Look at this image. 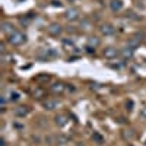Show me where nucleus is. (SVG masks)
Segmentation results:
<instances>
[{"instance_id":"ddd939ff","label":"nucleus","mask_w":146,"mask_h":146,"mask_svg":"<svg viewBox=\"0 0 146 146\" xmlns=\"http://www.w3.org/2000/svg\"><path fill=\"white\" fill-rule=\"evenodd\" d=\"M2 29H3V32H6L7 35H10L12 32H15L13 27H12L10 23H3V27H2Z\"/></svg>"},{"instance_id":"f257e3e1","label":"nucleus","mask_w":146,"mask_h":146,"mask_svg":"<svg viewBox=\"0 0 146 146\" xmlns=\"http://www.w3.org/2000/svg\"><path fill=\"white\" fill-rule=\"evenodd\" d=\"M7 41H9L12 45H22L23 42L27 41V35L22 34V32H19V31H15V32H12V34L9 35Z\"/></svg>"},{"instance_id":"1a4fd4ad","label":"nucleus","mask_w":146,"mask_h":146,"mask_svg":"<svg viewBox=\"0 0 146 146\" xmlns=\"http://www.w3.org/2000/svg\"><path fill=\"white\" fill-rule=\"evenodd\" d=\"M44 107H45L47 110H54V108L58 107V101H56V100H48V101L44 102Z\"/></svg>"},{"instance_id":"423d86ee","label":"nucleus","mask_w":146,"mask_h":146,"mask_svg":"<svg viewBox=\"0 0 146 146\" xmlns=\"http://www.w3.org/2000/svg\"><path fill=\"white\" fill-rule=\"evenodd\" d=\"M66 18H67L69 21L78 19V18H79V10H78V9H69L67 13H66Z\"/></svg>"},{"instance_id":"20e7f679","label":"nucleus","mask_w":146,"mask_h":146,"mask_svg":"<svg viewBox=\"0 0 146 146\" xmlns=\"http://www.w3.org/2000/svg\"><path fill=\"white\" fill-rule=\"evenodd\" d=\"M64 89H66V86L62 82H57V83L51 85V92H54V94H63Z\"/></svg>"},{"instance_id":"9d476101","label":"nucleus","mask_w":146,"mask_h":146,"mask_svg":"<svg viewBox=\"0 0 146 146\" xmlns=\"http://www.w3.org/2000/svg\"><path fill=\"white\" fill-rule=\"evenodd\" d=\"M110 7H111L114 12H118V10H121V7H123V3H121L120 0H113V2L110 3Z\"/></svg>"},{"instance_id":"7ed1b4c3","label":"nucleus","mask_w":146,"mask_h":146,"mask_svg":"<svg viewBox=\"0 0 146 146\" xmlns=\"http://www.w3.org/2000/svg\"><path fill=\"white\" fill-rule=\"evenodd\" d=\"M117 54H118V50L114 48V47H108L107 50L104 51V57L105 58H114V57H117Z\"/></svg>"},{"instance_id":"dca6fc26","label":"nucleus","mask_w":146,"mask_h":146,"mask_svg":"<svg viewBox=\"0 0 146 146\" xmlns=\"http://www.w3.org/2000/svg\"><path fill=\"white\" fill-rule=\"evenodd\" d=\"M10 100H13V101L19 100V94L18 92H10Z\"/></svg>"},{"instance_id":"f03ea898","label":"nucleus","mask_w":146,"mask_h":146,"mask_svg":"<svg viewBox=\"0 0 146 146\" xmlns=\"http://www.w3.org/2000/svg\"><path fill=\"white\" fill-rule=\"evenodd\" d=\"M47 31H48V34H51V35H60L62 31H63V28H62V25H58V23H53V25L48 27Z\"/></svg>"},{"instance_id":"9b49d317","label":"nucleus","mask_w":146,"mask_h":146,"mask_svg":"<svg viewBox=\"0 0 146 146\" xmlns=\"http://www.w3.org/2000/svg\"><path fill=\"white\" fill-rule=\"evenodd\" d=\"M56 123H57L60 127L66 126V124H67V117H66V115H57V117H56Z\"/></svg>"},{"instance_id":"f8f14e48","label":"nucleus","mask_w":146,"mask_h":146,"mask_svg":"<svg viewBox=\"0 0 146 146\" xmlns=\"http://www.w3.org/2000/svg\"><path fill=\"white\" fill-rule=\"evenodd\" d=\"M139 44H140V38H137V36H133V38L129 40V47L131 48H136Z\"/></svg>"},{"instance_id":"6e6552de","label":"nucleus","mask_w":146,"mask_h":146,"mask_svg":"<svg viewBox=\"0 0 146 146\" xmlns=\"http://www.w3.org/2000/svg\"><path fill=\"white\" fill-rule=\"evenodd\" d=\"M28 113H29L28 107H18V108H15V115H18V117H25Z\"/></svg>"},{"instance_id":"f3484780","label":"nucleus","mask_w":146,"mask_h":146,"mask_svg":"<svg viewBox=\"0 0 146 146\" xmlns=\"http://www.w3.org/2000/svg\"><path fill=\"white\" fill-rule=\"evenodd\" d=\"M140 117L146 120V107H143V108L140 110Z\"/></svg>"},{"instance_id":"2eb2a0df","label":"nucleus","mask_w":146,"mask_h":146,"mask_svg":"<svg viewBox=\"0 0 146 146\" xmlns=\"http://www.w3.org/2000/svg\"><path fill=\"white\" fill-rule=\"evenodd\" d=\"M63 45H64V47H67L69 50H70V48H73V41H69V40H63Z\"/></svg>"},{"instance_id":"39448f33","label":"nucleus","mask_w":146,"mask_h":146,"mask_svg":"<svg viewBox=\"0 0 146 146\" xmlns=\"http://www.w3.org/2000/svg\"><path fill=\"white\" fill-rule=\"evenodd\" d=\"M120 53H121V56H123L124 58H131L133 54H135V48H131V47H124Z\"/></svg>"},{"instance_id":"0eeeda50","label":"nucleus","mask_w":146,"mask_h":146,"mask_svg":"<svg viewBox=\"0 0 146 146\" xmlns=\"http://www.w3.org/2000/svg\"><path fill=\"white\" fill-rule=\"evenodd\" d=\"M114 31H115L114 27L110 25V23H107V25H102V27H101V34H104V35H113Z\"/></svg>"},{"instance_id":"4468645a","label":"nucleus","mask_w":146,"mask_h":146,"mask_svg":"<svg viewBox=\"0 0 146 146\" xmlns=\"http://www.w3.org/2000/svg\"><path fill=\"white\" fill-rule=\"evenodd\" d=\"M100 45V40L96 38V36H92V38H89V41H88V47H98Z\"/></svg>"}]
</instances>
